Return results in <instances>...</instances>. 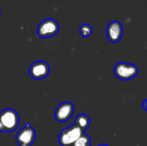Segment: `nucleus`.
<instances>
[{
    "label": "nucleus",
    "instance_id": "nucleus-5",
    "mask_svg": "<svg viewBox=\"0 0 147 146\" xmlns=\"http://www.w3.org/2000/svg\"><path fill=\"white\" fill-rule=\"evenodd\" d=\"M36 133L29 123H27L16 135V141L18 146H32L35 140Z\"/></svg>",
    "mask_w": 147,
    "mask_h": 146
},
{
    "label": "nucleus",
    "instance_id": "nucleus-6",
    "mask_svg": "<svg viewBox=\"0 0 147 146\" xmlns=\"http://www.w3.org/2000/svg\"><path fill=\"white\" fill-rule=\"evenodd\" d=\"M28 73L34 80L44 79L50 73V65L46 61H36L29 66Z\"/></svg>",
    "mask_w": 147,
    "mask_h": 146
},
{
    "label": "nucleus",
    "instance_id": "nucleus-14",
    "mask_svg": "<svg viewBox=\"0 0 147 146\" xmlns=\"http://www.w3.org/2000/svg\"><path fill=\"white\" fill-rule=\"evenodd\" d=\"M0 13H1V9H0Z\"/></svg>",
    "mask_w": 147,
    "mask_h": 146
},
{
    "label": "nucleus",
    "instance_id": "nucleus-4",
    "mask_svg": "<svg viewBox=\"0 0 147 146\" xmlns=\"http://www.w3.org/2000/svg\"><path fill=\"white\" fill-rule=\"evenodd\" d=\"M59 25L57 21L53 18L43 20L37 28V35L40 38H50L58 34Z\"/></svg>",
    "mask_w": 147,
    "mask_h": 146
},
{
    "label": "nucleus",
    "instance_id": "nucleus-11",
    "mask_svg": "<svg viewBox=\"0 0 147 146\" xmlns=\"http://www.w3.org/2000/svg\"><path fill=\"white\" fill-rule=\"evenodd\" d=\"M79 32H80V34L84 37V38H87L89 36L91 35L92 32H93V28L92 27L88 24V23H84L80 26L79 28Z\"/></svg>",
    "mask_w": 147,
    "mask_h": 146
},
{
    "label": "nucleus",
    "instance_id": "nucleus-10",
    "mask_svg": "<svg viewBox=\"0 0 147 146\" xmlns=\"http://www.w3.org/2000/svg\"><path fill=\"white\" fill-rule=\"evenodd\" d=\"M72 146H91L90 138L84 133Z\"/></svg>",
    "mask_w": 147,
    "mask_h": 146
},
{
    "label": "nucleus",
    "instance_id": "nucleus-3",
    "mask_svg": "<svg viewBox=\"0 0 147 146\" xmlns=\"http://www.w3.org/2000/svg\"><path fill=\"white\" fill-rule=\"evenodd\" d=\"M114 72L117 78L123 81H128L134 78L138 75L139 69L134 64L120 62L115 66Z\"/></svg>",
    "mask_w": 147,
    "mask_h": 146
},
{
    "label": "nucleus",
    "instance_id": "nucleus-13",
    "mask_svg": "<svg viewBox=\"0 0 147 146\" xmlns=\"http://www.w3.org/2000/svg\"><path fill=\"white\" fill-rule=\"evenodd\" d=\"M97 146H109V145H106V144H100L99 145H97Z\"/></svg>",
    "mask_w": 147,
    "mask_h": 146
},
{
    "label": "nucleus",
    "instance_id": "nucleus-2",
    "mask_svg": "<svg viewBox=\"0 0 147 146\" xmlns=\"http://www.w3.org/2000/svg\"><path fill=\"white\" fill-rule=\"evenodd\" d=\"M84 133L75 125L64 128L59 135V143L61 146H72Z\"/></svg>",
    "mask_w": 147,
    "mask_h": 146
},
{
    "label": "nucleus",
    "instance_id": "nucleus-7",
    "mask_svg": "<svg viewBox=\"0 0 147 146\" xmlns=\"http://www.w3.org/2000/svg\"><path fill=\"white\" fill-rule=\"evenodd\" d=\"M74 114V106L71 102H65L59 104L55 110V120L59 122L68 121Z\"/></svg>",
    "mask_w": 147,
    "mask_h": 146
},
{
    "label": "nucleus",
    "instance_id": "nucleus-1",
    "mask_svg": "<svg viewBox=\"0 0 147 146\" xmlns=\"http://www.w3.org/2000/svg\"><path fill=\"white\" fill-rule=\"evenodd\" d=\"M20 117L13 108H5L0 112V133H13L19 126Z\"/></svg>",
    "mask_w": 147,
    "mask_h": 146
},
{
    "label": "nucleus",
    "instance_id": "nucleus-8",
    "mask_svg": "<svg viewBox=\"0 0 147 146\" xmlns=\"http://www.w3.org/2000/svg\"><path fill=\"white\" fill-rule=\"evenodd\" d=\"M106 33L109 41L113 43L119 42L123 34V28L121 23L118 21L111 22L107 27Z\"/></svg>",
    "mask_w": 147,
    "mask_h": 146
},
{
    "label": "nucleus",
    "instance_id": "nucleus-9",
    "mask_svg": "<svg viewBox=\"0 0 147 146\" xmlns=\"http://www.w3.org/2000/svg\"><path fill=\"white\" fill-rule=\"evenodd\" d=\"M74 125L77 126L83 132H84L90 126V119L89 118L88 115H86L84 114H80L77 115V117L75 119Z\"/></svg>",
    "mask_w": 147,
    "mask_h": 146
},
{
    "label": "nucleus",
    "instance_id": "nucleus-12",
    "mask_svg": "<svg viewBox=\"0 0 147 146\" xmlns=\"http://www.w3.org/2000/svg\"><path fill=\"white\" fill-rule=\"evenodd\" d=\"M146 103H147V100H144V102H143V104H142V108H143V110L145 111V112H146L147 111V108H146Z\"/></svg>",
    "mask_w": 147,
    "mask_h": 146
}]
</instances>
